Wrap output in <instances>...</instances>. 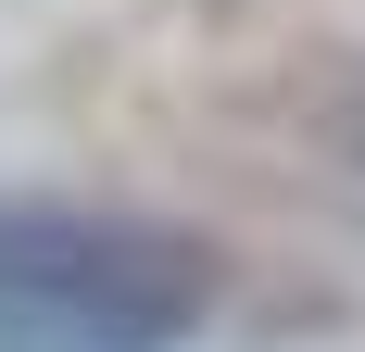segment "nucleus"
Returning <instances> with one entry per match:
<instances>
[{
  "label": "nucleus",
  "instance_id": "obj_1",
  "mask_svg": "<svg viewBox=\"0 0 365 352\" xmlns=\"http://www.w3.org/2000/svg\"><path fill=\"white\" fill-rule=\"evenodd\" d=\"M227 302V252L139 202H0V352H177Z\"/></svg>",
  "mask_w": 365,
  "mask_h": 352
},
{
  "label": "nucleus",
  "instance_id": "obj_2",
  "mask_svg": "<svg viewBox=\"0 0 365 352\" xmlns=\"http://www.w3.org/2000/svg\"><path fill=\"white\" fill-rule=\"evenodd\" d=\"M353 151H365V113H353Z\"/></svg>",
  "mask_w": 365,
  "mask_h": 352
}]
</instances>
